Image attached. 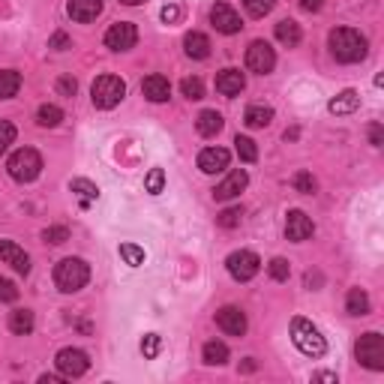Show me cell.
<instances>
[{
    "label": "cell",
    "mask_w": 384,
    "mask_h": 384,
    "mask_svg": "<svg viewBox=\"0 0 384 384\" xmlns=\"http://www.w3.org/2000/svg\"><path fill=\"white\" fill-rule=\"evenodd\" d=\"M0 264H9L16 274H31V255L12 240H0Z\"/></svg>",
    "instance_id": "cell-11"
},
{
    "label": "cell",
    "mask_w": 384,
    "mask_h": 384,
    "mask_svg": "<svg viewBox=\"0 0 384 384\" xmlns=\"http://www.w3.org/2000/svg\"><path fill=\"white\" fill-rule=\"evenodd\" d=\"M76 90H78V81L76 78H69V76L58 78V93L61 96H76Z\"/></svg>",
    "instance_id": "cell-43"
},
{
    "label": "cell",
    "mask_w": 384,
    "mask_h": 384,
    "mask_svg": "<svg viewBox=\"0 0 384 384\" xmlns=\"http://www.w3.org/2000/svg\"><path fill=\"white\" fill-rule=\"evenodd\" d=\"M229 160H232V153L225 147H204L198 153V168H202L204 175H219L229 168Z\"/></svg>",
    "instance_id": "cell-14"
},
{
    "label": "cell",
    "mask_w": 384,
    "mask_h": 384,
    "mask_svg": "<svg viewBox=\"0 0 384 384\" xmlns=\"http://www.w3.org/2000/svg\"><path fill=\"white\" fill-rule=\"evenodd\" d=\"M42 240H46V244H66V240H69V229H63V225L46 229V232H42Z\"/></svg>",
    "instance_id": "cell-42"
},
{
    "label": "cell",
    "mask_w": 384,
    "mask_h": 384,
    "mask_svg": "<svg viewBox=\"0 0 384 384\" xmlns=\"http://www.w3.org/2000/svg\"><path fill=\"white\" fill-rule=\"evenodd\" d=\"M316 381H336V375H333V373H318Z\"/></svg>",
    "instance_id": "cell-49"
},
{
    "label": "cell",
    "mask_w": 384,
    "mask_h": 384,
    "mask_svg": "<svg viewBox=\"0 0 384 384\" xmlns=\"http://www.w3.org/2000/svg\"><path fill=\"white\" fill-rule=\"evenodd\" d=\"M103 0H69L66 4V12H69V19L78 21V24H88L93 21L99 12H103Z\"/></svg>",
    "instance_id": "cell-17"
},
{
    "label": "cell",
    "mask_w": 384,
    "mask_h": 384,
    "mask_svg": "<svg viewBox=\"0 0 384 384\" xmlns=\"http://www.w3.org/2000/svg\"><path fill=\"white\" fill-rule=\"evenodd\" d=\"M63 120V111L58 108V105H39V111H36V123L39 126H58Z\"/></svg>",
    "instance_id": "cell-30"
},
{
    "label": "cell",
    "mask_w": 384,
    "mask_h": 384,
    "mask_svg": "<svg viewBox=\"0 0 384 384\" xmlns=\"http://www.w3.org/2000/svg\"><path fill=\"white\" fill-rule=\"evenodd\" d=\"M301 6H303L306 12H318V9L324 6V0H301Z\"/></svg>",
    "instance_id": "cell-47"
},
{
    "label": "cell",
    "mask_w": 384,
    "mask_h": 384,
    "mask_svg": "<svg viewBox=\"0 0 384 384\" xmlns=\"http://www.w3.org/2000/svg\"><path fill=\"white\" fill-rule=\"evenodd\" d=\"M294 190L303 192V195H312V192L318 190V183H316V177H312L309 172H297L294 175Z\"/></svg>",
    "instance_id": "cell-36"
},
{
    "label": "cell",
    "mask_w": 384,
    "mask_h": 384,
    "mask_svg": "<svg viewBox=\"0 0 384 384\" xmlns=\"http://www.w3.org/2000/svg\"><path fill=\"white\" fill-rule=\"evenodd\" d=\"M90 279V267L84 259H63L54 267V286H58L63 294H73L81 291Z\"/></svg>",
    "instance_id": "cell-3"
},
{
    "label": "cell",
    "mask_w": 384,
    "mask_h": 384,
    "mask_svg": "<svg viewBox=\"0 0 384 384\" xmlns=\"http://www.w3.org/2000/svg\"><path fill=\"white\" fill-rule=\"evenodd\" d=\"M204 363L210 366H222L225 360H229V346L225 343H217V339H210V343H204Z\"/></svg>",
    "instance_id": "cell-28"
},
{
    "label": "cell",
    "mask_w": 384,
    "mask_h": 384,
    "mask_svg": "<svg viewBox=\"0 0 384 384\" xmlns=\"http://www.w3.org/2000/svg\"><path fill=\"white\" fill-rule=\"evenodd\" d=\"M69 190H73V195L78 198V207H81V210H88V207L96 202V198H99L96 183H93V180H88V177H76V180H73V187H69Z\"/></svg>",
    "instance_id": "cell-21"
},
{
    "label": "cell",
    "mask_w": 384,
    "mask_h": 384,
    "mask_svg": "<svg viewBox=\"0 0 384 384\" xmlns=\"http://www.w3.org/2000/svg\"><path fill=\"white\" fill-rule=\"evenodd\" d=\"M63 381V375H39V384H58Z\"/></svg>",
    "instance_id": "cell-48"
},
{
    "label": "cell",
    "mask_w": 384,
    "mask_h": 384,
    "mask_svg": "<svg viewBox=\"0 0 384 384\" xmlns=\"http://www.w3.org/2000/svg\"><path fill=\"white\" fill-rule=\"evenodd\" d=\"M138 42V31L133 21H118L105 31V48L111 51H130Z\"/></svg>",
    "instance_id": "cell-9"
},
{
    "label": "cell",
    "mask_w": 384,
    "mask_h": 384,
    "mask_svg": "<svg viewBox=\"0 0 384 384\" xmlns=\"http://www.w3.org/2000/svg\"><path fill=\"white\" fill-rule=\"evenodd\" d=\"M267 270H270V276H274L276 282H286V279H289V274H291V264H289L286 259H274Z\"/></svg>",
    "instance_id": "cell-40"
},
{
    "label": "cell",
    "mask_w": 384,
    "mask_h": 384,
    "mask_svg": "<svg viewBox=\"0 0 384 384\" xmlns=\"http://www.w3.org/2000/svg\"><path fill=\"white\" fill-rule=\"evenodd\" d=\"M222 115L219 111H202L198 115V120H195V130H198V135H204V138H213V135H219L222 133Z\"/></svg>",
    "instance_id": "cell-22"
},
{
    "label": "cell",
    "mask_w": 384,
    "mask_h": 384,
    "mask_svg": "<svg viewBox=\"0 0 384 384\" xmlns=\"http://www.w3.org/2000/svg\"><path fill=\"white\" fill-rule=\"evenodd\" d=\"M360 108V93L358 90H343V93H336L331 103H327V111L336 118H343V115H354V111Z\"/></svg>",
    "instance_id": "cell-19"
},
{
    "label": "cell",
    "mask_w": 384,
    "mask_h": 384,
    "mask_svg": "<svg viewBox=\"0 0 384 384\" xmlns=\"http://www.w3.org/2000/svg\"><path fill=\"white\" fill-rule=\"evenodd\" d=\"M291 343L303 358H312V360L324 358V351H327V343H324L321 331L309 318H294L291 321Z\"/></svg>",
    "instance_id": "cell-2"
},
{
    "label": "cell",
    "mask_w": 384,
    "mask_h": 384,
    "mask_svg": "<svg viewBox=\"0 0 384 384\" xmlns=\"http://www.w3.org/2000/svg\"><path fill=\"white\" fill-rule=\"evenodd\" d=\"M6 168H9V177H12V180L31 183V180H36L39 172H42V156H39L33 147H21V150H16V153L9 156Z\"/></svg>",
    "instance_id": "cell-5"
},
{
    "label": "cell",
    "mask_w": 384,
    "mask_h": 384,
    "mask_svg": "<svg viewBox=\"0 0 384 384\" xmlns=\"http://www.w3.org/2000/svg\"><path fill=\"white\" fill-rule=\"evenodd\" d=\"M247 66L252 69V73L267 76L270 69L276 66V54H274V48H270L264 39H255L252 46L247 48Z\"/></svg>",
    "instance_id": "cell-10"
},
{
    "label": "cell",
    "mask_w": 384,
    "mask_h": 384,
    "mask_svg": "<svg viewBox=\"0 0 384 384\" xmlns=\"http://www.w3.org/2000/svg\"><path fill=\"white\" fill-rule=\"evenodd\" d=\"M210 21L213 27H217L219 33L225 36H232V33H240V27H244V21H240V16L229 6V4H217L210 9Z\"/></svg>",
    "instance_id": "cell-12"
},
{
    "label": "cell",
    "mask_w": 384,
    "mask_h": 384,
    "mask_svg": "<svg viewBox=\"0 0 384 384\" xmlns=\"http://www.w3.org/2000/svg\"><path fill=\"white\" fill-rule=\"evenodd\" d=\"M160 19H162L165 24H175V21L180 19V6H175V4H168V6H162V12H160Z\"/></svg>",
    "instance_id": "cell-44"
},
{
    "label": "cell",
    "mask_w": 384,
    "mask_h": 384,
    "mask_svg": "<svg viewBox=\"0 0 384 384\" xmlns=\"http://www.w3.org/2000/svg\"><path fill=\"white\" fill-rule=\"evenodd\" d=\"M123 96H126V81L118 78V76H99V78L93 81V88H90L93 105H96V108H103V111L120 105V99H123Z\"/></svg>",
    "instance_id": "cell-4"
},
{
    "label": "cell",
    "mask_w": 384,
    "mask_h": 384,
    "mask_svg": "<svg viewBox=\"0 0 384 384\" xmlns=\"http://www.w3.org/2000/svg\"><path fill=\"white\" fill-rule=\"evenodd\" d=\"M183 48H187V54L192 61H204L207 54H210V39L204 36V33H187L183 36Z\"/></svg>",
    "instance_id": "cell-23"
},
{
    "label": "cell",
    "mask_w": 384,
    "mask_h": 384,
    "mask_svg": "<svg viewBox=\"0 0 384 384\" xmlns=\"http://www.w3.org/2000/svg\"><path fill=\"white\" fill-rule=\"evenodd\" d=\"M145 190L150 195H160L165 190V172H162V168H150L147 177H145Z\"/></svg>",
    "instance_id": "cell-33"
},
{
    "label": "cell",
    "mask_w": 384,
    "mask_h": 384,
    "mask_svg": "<svg viewBox=\"0 0 384 384\" xmlns=\"http://www.w3.org/2000/svg\"><path fill=\"white\" fill-rule=\"evenodd\" d=\"M354 354H358V360L366 369L381 373V369H384V336L381 333H363L358 339V346H354Z\"/></svg>",
    "instance_id": "cell-6"
},
{
    "label": "cell",
    "mask_w": 384,
    "mask_h": 384,
    "mask_svg": "<svg viewBox=\"0 0 384 384\" xmlns=\"http://www.w3.org/2000/svg\"><path fill=\"white\" fill-rule=\"evenodd\" d=\"M312 234H316V225H312V219L306 217L303 210H291L289 219H286V237L294 240V244H303V240H309Z\"/></svg>",
    "instance_id": "cell-13"
},
{
    "label": "cell",
    "mask_w": 384,
    "mask_h": 384,
    "mask_svg": "<svg viewBox=\"0 0 384 384\" xmlns=\"http://www.w3.org/2000/svg\"><path fill=\"white\" fill-rule=\"evenodd\" d=\"M120 259L130 267H141L145 264V249L135 247V244H120Z\"/></svg>",
    "instance_id": "cell-32"
},
{
    "label": "cell",
    "mask_w": 384,
    "mask_h": 384,
    "mask_svg": "<svg viewBox=\"0 0 384 384\" xmlns=\"http://www.w3.org/2000/svg\"><path fill=\"white\" fill-rule=\"evenodd\" d=\"M381 138H384V133H381V123H373V126H369V141H373L375 147H381Z\"/></svg>",
    "instance_id": "cell-46"
},
{
    "label": "cell",
    "mask_w": 384,
    "mask_h": 384,
    "mask_svg": "<svg viewBox=\"0 0 384 384\" xmlns=\"http://www.w3.org/2000/svg\"><path fill=\"white\" fill-rule=\"evenodd\" d=\"M9 331L19 333V336L33 333V312H31V309H16V312H9Z\"/></svg>",
    "instance_id": "cell-26"
},
{
    "label": "cell",
    "mask_w": 384,
    "mask_h": 384,
    "mask_svg": "<svg viewBox=\"0 0 384 384\" xmlns=\"http://www.w3.org/2000/svg\"><path fill=\"white\" fill-rule=\"evenodd\" d=\"M160 346H162V339L156 336V333H147L145 339H141V354H145L147 360H153L156 354H160Z\"/></svg>",
    "instance_id": "cell-39"
},
{
    "label": "cell",
    "mask_w": 384,
    "mask_h": 384,
    "mask_svg": "<svg viewBox=\"0 0 384 384\" xmlns=\"http://www.w3.org/2000/svg\"><path fill=\"white\" fill-rule=\"evenodd\" d=\"M12 141H16V126H12L9 120H0V156L9 150Z\"/></svg>",
    "instance_id": "cell-38"
},
{
    "label": "cell",
    "mask_w": 384,
    "mask_h": 384,
    "mask_svg": "<svg viewBox=\"0 0 384 384\" xmlns=\"http://www.w3.org/2000/svg\"><path fill=\"white\" fill-rule=\"evenodd\" d=\"M346 309H348V316H366L369 312V297L363 289H351L348 297H346Z\"/></svg>",
    "instance_id": "cell-29"
},
{
    "label": "cell",
    "mask_w": 384,
    "mask_h": 384,
    "mask_svg": "<svg viewBox=\"0 0 384 384\" xmlns=\"http://www.w3.org/2000/svg\"><path fill=\"white\" fill-rule=\"evenodd\" d=\"M180 93L187 96V99H202V96H204L202 78H183V81H180Z\"/></svg>",
    "instance_id": "cell-35"
},
{
    "label": "cell",
    "mask_w": 384,
    "mask_h": 384,
    "mask_svg": "<svg viewBox=\"0 0 384 384\" xmlns=\"http://www.w3.org/2000/svg\"><path fill=\"white\" fill-rule=\"evenodd\" d=\"M73 42H69V36L66 33H54L51 36V42H48V48H58V51H66Z\"/></svg>",
    "instance_id": "cell-45"
},
{
    "label": "cell",
    "mask_w": 384,
    "mask_h": 384,
    "mask_svg": "<svg viewBox=\"0 0 384 384\" xmlns=\"http://www.w3.org/2000/svg\"><path fill=\"white\" fill-rule=\"evenodd\" d=\"M244 88H247V76L240 73V69H222L217 76V90L222 96H237Z\"/></svg>",
    "instance_id": "cell-20"
},
{
    "label": "cell",
    "mask_w": 384,
    "mask_h": 384,
    "mask_svg": "<svg viewBox=\"0 0 384 384\" xmlns=\"http://www.w3.org/2000/svg\"><path fill=\"white\" fill-rule=\"evenodd\" d=\"M225 267H229V274L237 282H249L261 270V259L255 252H249V249H240V252H232L229 259H225Z\"/></svg>",
    "instance_id": "cell-7"
},
{
    "label": "cell",
    "mask_w": 384,
    "mask_h": 384,
    "mask_svg": "<svg viewBox=\"0 0 384 384\" xmlns=\"http://www.w3.org/2000/svg\"><path fill=\"white\" fill-rule=\"evenodd\" d=\"M54 363H58L63 378H81L90 369L88 354H84L81 348H63V351H58V360H54Z\"/></svg>",
    "instance_id": "cell-8"
},
{
    "label": "cell",
    "mask_w": 384,
    "mask_h": 384,
    "mask_svg": "<svg viewBox=\"0 0 384 384\" xmlns=\"http://www.w3.org/2000/svg\"><path fill=\"white\" fill-rule=\"evenodd\" d=\"M327 42H331V54L339 63H358L366 58V36L351 27H336Z\"/></svg>",
    "instance_id": "cell-1"
},
{
    "label": "cell",
    "mask_w": 384,
    "mask_h": 384,
    "mask_svg": "<svg viewBox=\"0 0 384 384\" xmlns=\"http://www.w3.org/2000/svg\"><path fill=\"white\" fill-rule=\"evenodd\" d=\"M247 183H249V175L244 172V168H237V172H232L217 190H213V198H217V202H232V198H237L247 190Z\"/></svg>",
    "instance_id": "cell-15"
},
{
    "label": "cell",
    "mask_w": 384,
    "mask_h": 384,
    "mask_svg": "<svg viewBox=\"0 0 384 384\" xmlns=\"http://www.w3.org/2000/svg\"><path fill=\"white\" fill-rule=\"evenodd\" d=\"M240 219H244V210L240 207H229V210H222L217 222L222 225V229H234V225H240Z\"/></svg>",
    "instance_id": "cell-37"
},
{
    "label": "cell",
    "mask_w": 384,
    "mask_h": 384,
    "mask_svg": "<svg viewBox=\"0 0 384 384\" xmlns=\"http://www.w3.org/2000/svg\"><path fill=\"white\" fill-rule=\"evenodd\" d=\"M141 93H145L150 103H168V96H172V84H168L165 76H147L141 81Z\"/></svg>",
    "instance_id": "cell-18"
},
{
    "label": "cell",
    "mask_w": 384,
    "mask_h": 384,
    "mask_svg": "<svg viewBox=\"0 0 384 384\" xmlns=\"http://www.w3.org/2000/svg\"><path fill=\"white\" fill-rule=\"evenodd\" d=\"M270 120H274V108L267 105H249L244 115V123L249 130H264V126H270Z\"/></svg>",
    "instance_id": "cell-24"
},
{
    "label": "cell",
    "mask_w": 384,
    "mask_h": 384,
    "mask_svg": "<svg viewBox=\"0 0 384 384\" xmlns=\"http://www.w3.org/2000/svg\"><path fill=\"white\" fill-rule=\"evenodd\" d=\"M217 324H219V331H225L229 336H244L247 333V316L237 306H222L217 312Z\"/></svg>",
    "instance_id": "cell-16"
},
{
    "label": "cell",
    "mask_w": 384,
    "mask_h": 384,
    "mask_svg": "<svg viewBox=\"0 0 384 384\" xmlns=\"http://www.w3.org/2000/svg\"><path fill=\"white\" fill-rule=\"evenodd\" d=\"M19 88H21V73L4 69V73H0V99H12L19 93Z\"/></svg>",
    "instance_id": "cell-27"
},
{
    "label": "cell",
    "mask_w": 384,
    "mask_h": 384,
    "mask_svg": "<svg viewBox=\"0 0 384 384\" xmlns=\"http://www.w3.org/2000/svg\"><path fill=\"white\" fill-rule=\"evenodd\" d=\"M16 301H19V289H16V282L0 276V303H16Z\"/></svg>",
    "instance_id": "cell-41"
},
{
    "label": "cell",
    "mask_w": 384,
    "mask_h": 384,
    "mask_svg": "<svg viewBox=\"0 0 384 384\" xmlns=\"http://www.w3.org/2000/svg\"><path fill=\"white\" fill-rule=\"evenodd\" d=\"M276 39H279L286 48H297V46H301V24L291 21V19L279 21V24H276Z\"/></svg>",
    "instance_id": "cell-25"
},
{
    "label": "cell",
    "mask_w": 384,
    "mask_h": 384,
    "mask_svg": "<svg viewBox=\"0 0 384 384\" xmlns=\"http://www.w3.org/2000/svg\"><path fill=\"white\" fill-rule=\"evenodd\" d=\"M244 6H247V12L252 19H264L267 12L276 6V0H244Z\"/></svg>",
    "instance_id": "cell-34"
},
{
    "label": "cell",
    "mask_w": 384,
    "mask_h": 384,
    "mask_svg": "<svg viewBox=\"0 0 384 384\" xmlns=\"http://www.w3.org/2000/svg\"><path fill=\"white\" fill-rule=\"evenodd\" d=\"M234 147H237V156H240L244 162H255V160H259V147H255L252 138L237 135V138H234Z\"/></svg>",
    "instance_id": "cell-31"
},
{
    "label": "cell",
    "mask_w": 384,
    "mask_h": 384,
    "mask_svg": "<svg viewBox=\"0 0 384 384\" xmlns=\"http://www.w3.org/2000/svg\"><path fill=\"white\" fill-rule=\"evenodd\" d=\"M120 4H126V6H138V4H145V0H120Z\"/></svg>",
    "instance_id": "cell-50"
}]
</instances>
